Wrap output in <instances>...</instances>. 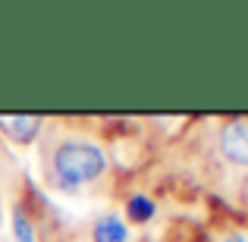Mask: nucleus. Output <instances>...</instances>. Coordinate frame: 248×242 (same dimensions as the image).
Listing matches in <instances>:
<instances>
[{
  "label": "nucleus",
  "mask_w": 248,
  "mask_h": 242,
  "mask_svg": "<svg viewBox=\"0 0 248 242\" xmlns=\"http://www.w3.org/2000/svg\"><path fill=\"white\" fill-rule=\"evenodd\" d=\"M50 170H54V179L60 186L76 189V186H85V182L97 179L107 170V154L97 145H91V142L73 139V142L57 145L54 158H50Z\"/></svg>",
  "instance_id": "f257e3e1"
},
{
  "label": "nucleus",
  "mask_w": 248,
  "mask_h": 242,
  "mask_svg": "<svg viewBox=\"0 0 248 242\" xmlns=\"http://www.w3.org/2000/svg\"><path fill=\"white\" fill-rule=\"evenodd\" d=\"M220 151L230 163L248 167V123H230L220 132Z\"/></svg>",
  "instance_id": "f03ea898"
},
{
  "label": "nucleus",
  "mask_w": 248,
  "mask_h": 242,
  "mask_svg": "<svg viewBox=\"0 0 248 242\" xmlns=\"http://www.w3.org/2000/svg\"><path fill=\"white\" fill-rule=\"evenodd\" d=\"M0 126H6V132L16 142H31L41 129V120L38 116H0Z\"/></svg>",
  "instance_id": "7ed1b4c3"
},
{
  "label": "nucleus",
  "mask_w": 248,
  "mask_h": 242,
  "mask_svg": "<svg viewBox=\"0 0 248 242\" xmlns=\"http://www.w3.org/2000/svg\"><path fill=\"white\" fill-rule=\"evenodd\" d=\"M94 242H129V230L120 217L107 214L94 224Z\"/></svg>",
  "instance_id": "20e7f679"
},
{
  "label": "nucleus",
  "mask_w": 248,
  "mask_h": 242,
  "mask_svg": "<svg viewBox=\"0 0 248 242\" xmlns=\"http://www.w3.org/2000/svg\"><path fill=\"white\" fill-rule=\"evenodd\" d=\"M10 226H13V242H38L35 236V226H31V220H29V214L25 211H13V220H10Z\"/></svg>",
  "instance_id": "39448f33"
},
{
  "label": "nucleus",
  "mask_w": 248,
  "mask_h": 242,
  "mask_svg": "<svg viewBox=\"0 0 248 242\" xmlns=\"http://www.w3.org/2000/svg\"><path fill=\"white\" fill-rule=\"evenodd\" d=\"M126 211H129V217L135 220V224H145V220H151L154 217V201L148 198V195H132L129 198V205H126Z\"/></svg>",
  "instance_id": "423d86ee"
},
{
  "label": "nucleus",
  "mask_w": 248,
  "mask_h": 242,
  "mask_svg": "<svg viewBox=\"0 0 248 242\" xmlns=\"http://www.w3.org/2000/svg\"><path fill=\"white\" fill-rule=\"evenodd\" d=\"M226 242H245V239H242V236H230Z\"/></svg>",
  "instance_id": "0eeeda50"
}]
</instances>
